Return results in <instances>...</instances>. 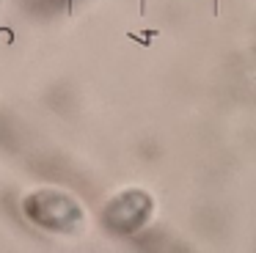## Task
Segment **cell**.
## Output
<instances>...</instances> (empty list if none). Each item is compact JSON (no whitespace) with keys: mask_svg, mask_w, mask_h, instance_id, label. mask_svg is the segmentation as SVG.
Wrapping results in <instances>:
<instances>
[{"mask_svg":"<svg viewBox=\"0 0 256 253\" xmlns=\"http://www.w3.org/2000/svg\"><path fill=\"white\" fill-rule=\"evenodd\" d=\"M28 209H30V215H33V220L50 226V229H61V231L69 229V226H66V218H72V220L83 218V212L75 209V204H72L69 198H64L58 204V195L55 193H39L36 198L28 201Z\"/></svg>","mask_w":256,"mask_h":253,"instance_id":"cell-1","label":"cell"}]
</instances>
